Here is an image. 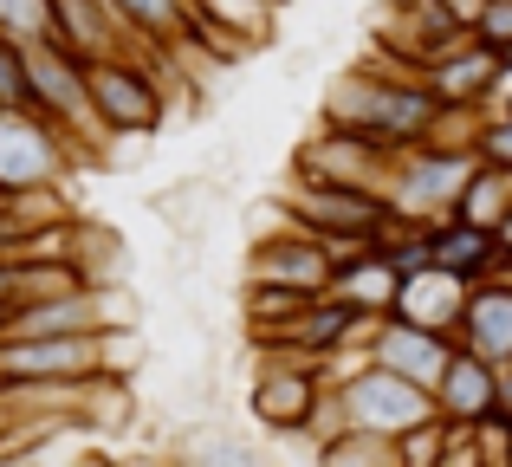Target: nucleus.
<instances>
[{"mask_svg": "<svg viewBox=\"0 0 512 467\" xmlns=\"http://www.w3.org/2000/svg\"><path fill=\"white\" fill-rule=\"evenodd\" d=\"M454 338H461L467 351L493 357V364H506V357H512V266H500L493 279H474L467 312H461V331H454Z\"/></svg>", "mask_w": 512, "mask_h": 467, "instance_id": "dca6fc26", "label": "nucleus"}, {"mask_svg": "<svg viewBox=\"0 0 512 467\" xmlns=\"http://www.w3.org/2000/svg\"><path fill=\"white\" fill-rule=\"evenodd\" d=\"M72 163H85V156L72 150V137L59 124H46L33 104H0V195L65 182Z\"/></svg>", "mask_w": 512, "mask_h": 467, "instance_id": "9d476101", "label": "nucleus"}, {"mask_svg": "<svg viewBox=\"0 0 512 467\" xmlns=\"http://www.w3.org/2000/svg\"><path fill=\"white\" fill-rule=\"evenodd\" d=\"M448 7V20H461V26H474L480 13H487V0H441Z\"/></svg>", "mask_w": 512, "mask_h": 467, "instance_id": "c756f323", "label": "nucleus"}, {"mask_svg": "<svg viewBox=\"0 0 512 467\" xmlns=\"http://www.w3.org/2000/svg\"><path fill=\"white\" fill-rule=\"evenodd\" d=\"M20 215H13V208H7V195H0V253H13V247H20Z\"/></svg>", "mask_w": 512, "mask_h": 467, "instance_id": "c85d7f7f", "label": "nucleus"}, {"mask_svg": "<svg viewBox=\"0 0 512 467\" xmlns=\"http://www.w3.org/2000/svg\"><path fill=\"white\" fill-rule=\"evenodd\" d=\"M454 344H461L454 331L415 325V318H396V312H383V318H376V331H370V357H376V364H389V370H402V377H415L422 390H435V383H441V370H448Z\"/></svg>", "mask_w": 512, "mask_h": 467, "instance_id": "f8f14e48", "label": "nucleus"}, {"mask_svg": "<svg viewBox=\"0 0 512 467\" xmlns=\"http://www.w3.org/2000/svg\"><path fill=\"white\" fill-rule=\"evenodd\" d=\"M0 104H26V46L0 33Z\"/></svg>", "mask_w": 512, "mask_h": 467, "instance_id": "bb28decb", "label": "nucleus"}, {"mask_svg": "<svg viewBox=\"0 0 512 467\" xmlns=\"http://www.w3.org/2000/svg\"><path fill=\"white\" fill-rule=\"evenodd\" d=\"M454 215L480 221V228H500V221L512 215V169H500V163H480V169H474V182H467V195H461V208H454Z\"/></svg>", "mask_w": 512, "mask_h": 467, "instance_id": "4be33fe9", "label": "nucleus"}, {"mask_svg": "<svg viewBox=\"0 0 512 467\" xmlns=\"http://www.w3.org/2000/svg\"><path fill=\"white\" fill-rule=\"evenodd\" d=\"M467 292H474V279H467V273L428 260V266H415V273H402L396 305H389V312H396V318H415V325H435V331H461Z\"/></svg>", "mask_w": 512, "mask_h": 467, "instance_id": "ddd939ff", "label": "nucleus"}, {"mask_svg": "<svg viewBox=\"0 0 512 467\" xmlns=\"http://www.w3.org/2000/svg\"><path fill=\"white\" fill-rule=\"evenodd\" d=\"M396 286H402V266L389 260L383 234H376L370 253H357V260L338 266V279H331V292H338V299H350L357 312H389V305H396Z\"/></svg>", "mask_w": 512, "mask_h": 467, "instance_id": "6ab92c4d", "label": "nucleus"}, {"mask_svg": "<svg viewBox=\"0 0 512 467\" xmlns=\"http://www.w3.org/2000/svg\"><path fill=\"white\" fill-rule=\"evenodd\" d=\"M65 253H72V266H78L85 286H130V240L117 234V228H104V221L78 215Z\"/></svg>", "mask_w": 512, "mask_h": 467, "instance_id": "a211bd4d", "label": "nucleus"}, {"mask_svg": "<svg viewBox=\"0 0 512 467\" xmlns=\"http://www.w3.org/2000/svg\"><path fill=\"white\" fill-rule=\"evenodd\" d=\"M182 461H201V467H247V461H260V448L240 442V435H227V429H195V435H182Z\"/></svg>", "mask_w": 512, "mask_h": 467, "instance_id": "5701e85b", "label": "nucleus"}, {"mask_svg": "<svg viewBox=\"0 0 512 467\" xmlns=\"http://www.w3.org/2000/svg\"><path fill=\"white\" fill-rule=\"evenodd\" d=\"M26 104H33L46 124H59L85 163L104 156L111 137H104L98 111H91V72L72 46H59V39H33V46H26Z\"/></svg>", "mask_w": 512, "mask_h": 467, "instance_id": "f03ea898", "label": "nucleus"}, {"mask_svg": "<svg viewBox=\"0 0 512 467\" xmlns=\"http://www.w3.org/2000/svg\"><path fill=\"white\" fill-rule=\"evenodd\" d=\"M117 13L143 33V46H150V52H163V46H175V39L188 33L195 0H117Z\"/></svg>", "mask_w": 512, "mask_h": 467, "instance_id": "412c9836", "label": "nucleus"}, {"mask_svg": "<svg viewBox=\"0 0 512 467\" xmlns=\"http://www.w3.org/2000/svg\"><path fill=\"white\" fill-rule=\"evenodd\" d=\"M474 169H480L474 143H441V137L402 143L396 150V176H389V202H396L409 221H441V215L461 208Z\"/></svg>", "mask_w": 512, "mask_h": 467, "instance_id": "39448f33", "label": "nucleus"}, {"mask_svg": "<svg viewBox=\"0 0 512 467\" xmlns=\"http://www.w3.org/2000/svg\"><path fill=\"white\" fill-rule=\"evenodd\" d=\"M169 52V46H163ZM156 52V65H163ZM150 65V52H111V59H91V111H98L104 137H150L169 117V85Z\"/></svg>", "mask_w": 512, "mask_h": 467, "instance_id": "20e7f679", "label": "nucleus"}, {"mask_svg": "<svg viewBox=\"0 0 512 467\" xmlns=\"http://www.w3.org/2000/svg\"><path fill=\"white\" fill-rule=\"evenodd\" d=\"M435 409L448 422H487L493 409H500V364L467 351V344H454L448 370H441V383H435Z\"/></svg>", "mask_w": 512, "mask_h": 467, "instance_id": "4468645a", "label": "nucleus"}, {"mask_svg": "<svg viewBox=\"0 0 512 467\" xmlns=\"http://www.w3.org/2000/svg\"><path fill=\"white\" fill-rule=\"evenodd\" d=\"M318 467H402L396 435H376V429H338L331 442H318Z\"/></svg>", "mask_w": 512, "mask_h": 467, "instance_id": "aec40b11", "label": "nucleus"}, {"mask_svg": "<svg viewBox=\"0 0 512 467\" xmlns=\"http://www.w3.org/2000/svg\"><path fill=\"white\" fill-rule=\"evenodd\" d=\"M0 33L33 46V39H52V0H0Z\"/></svg>", "mask_w": 512, "mask_h": 467, "instance_id": "b1692460", "label": "nucleus"}, {"mask_svg": "<svg viewBox=\"0 0 512 467\" xmlns=\"http://www.w3.org/2000/svg\"><path fill=\"white\" fill-rule=\"evenodd\" d=\"M474 150H480V163H500V169H512V111H487V117H480Z\"/></svg>", "mask_w": 512, "mask_h": 467, "instance_id": "a878e982", "label": "nucleus"}, {"mask_svg": "<svg viewBox=\"0 0 512 467\" xmlns=\"http://www.w3.org/2000/svg\"><path fill=\"white\" fill-rule=\"evenodd\" d=\"M422 240H428V260L454 266V273H467V279H493L506 266L500 228H480V221H467V215L422 221Z\"/></svg>", "mask_w": 512, "mask_h": 467, "instance_id": "2eb2a0df", "label": "nucleus"}, {"mask_svg": "<svg viewBox=\"0 0 512 467\" xmlns=\"http://www.w3.org/2000/svg\"><path fill=\"white\" fill-rule=\"evenodd\" d=\"M396 448H402V467H441V448H448V416H428V422H415V429H402Z\"/></svg>", "mask_w": 512, "mask_h": 467, "instance_id": "393cba45", "label": "nucleus"}, {"mask_svg": "<svg viewBox=\"0 0 512 467\" xmlns=\"http://www.w3.org/2000/svg\"><path fill=\"white\" fill-rule=\"evenodd\" d=\"M260 370L247 377V422L273 442L286 435H312V416L331 390V364H312L299 351H279V344H253Z\"/></svg>", "mask_w": 512, "mask_h": 467, "instance_id": "7ed1b4c3", "label": "nucleus"}, {"mask_svg": "<svg viewBox=\"0 0 512 467\" xmlns=\"http://www.w3.org/2000/svg\"><path fill=\"white\" fill-rule=\"evenodd\" d=\"M474 39H487L493 52H512V0H487V13L474 20Z\"/></svg>", "mask_w": 512, "mask_h": 467, "instance_id": "cd10ccee", "label": "nucleus"}, {"mask_svg": "<svg viewBox=\"0 0 512 467\" xmlns=\"http://www.w3.org/2000/svg\"><path fill=\"white\" fill-rule=\"evenodd\" d=\"M331 390H338V403H344V422L376 429V435H402V429H415V422L441 416L435 390H422L415 377L376 364V357H363V364H350L344 377H331Z\"/></svg>", "mask_w": 512, "mask_h": 467, "instance_id": "0eeeda50", "label": "nucleus"}, {"mask_svg": "<svg viewBox=\"0 0 512 467\" xmlns=\"http://www.w3.org/2000/svg\"><path fill=\"white\" fill-rule=\"evenodd\" d=\"M292 176L389 195V176H396V143L370 137V130H350V124H325V117H318V137H305L299 150H292Z\"/></svg>", "mask_w": 512, "mask_h": 467, "instance_id": "6e6552de", "label": "nucleus"}, {"mask_svg": "<svg viewBox=\"0 0 512 467\" xmlns=\"http://www.w3.org/2000/svg\"><path fill=\"white\" fill-rule=\"evenodd\" d=\"M318 117H325V124L370 130V137H383V143L402 150V143L435 137L441 117H448V104H441V91L428 85L422 72H409V65H396V59L376 52L370 65H350V72L331 78Z\"/></svg>", "mask_w": 512, "mask_h": 467, "instance_id": "f257e3e1", "label": "nucleus"}, {"mask_svg": "<svg viewBox=\"0 0 512 467\" xmlns=\"http://www.w3.org/2000/svg\"><path fill=\"white\" fill-rule=\"evenodd\" d=\"M266 221L273 228L247 240V286H292V292H331L338 279V260L312 228L286 221L273 202H266Z\"/></svg>", "mask_w": 512, "mask_h": 467, "instance_id": "1a4fd4ad", "label": "nucleus"}, {"mask_svg": "<svg viewBox=\"0 0 512 467\" xmlns=\"http://www.w3.org/2000/svg\"><path fill=\"white\" fill-rule=\"evenodd\" d=\"M273 208L286 221H299V228H312L318 240H376V234H389L396 221H409L389 195H376V189H344V182H305V176H286V189L273 195Z\"/></svg>", "mask_w": 512, "mask_h": 467, "instance_id": "423d86ee", "label": "nucleus"}, {"mask_svg": "<svg viewBox=\"0 0 512 467\" xmlns=\"http://www.w3.org/2000/svg\"><path fill=\"white\" fill-rule=\"evenodd\" d=\"M111 377L104 331H59V338H0V383H91Z\"/></svg>", "mask_w": 512, "mask_h": 467, "instance_id": "9b49d317", "label": "nucleus"}, {"mask_svg": "<svg viewBox=\"0 0 512 467\" xmlns=\"http://www.w3.org/2000/svg\"><path fill=\"white\" fill-rule=\"evenodd\" d=\"M500 65H506V52H493L487 39L467 33L461 46H448L422 78L441 91V104H480V111H487V91H493V78H500Z\"/></svg>", "mask_w": 512, "mask_h": 467, "instance_id": "f3484780", "label": "nucleus"}]
</instances>
